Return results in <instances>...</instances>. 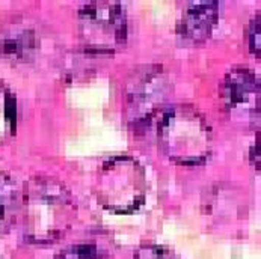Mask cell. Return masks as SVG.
<instances>
[{
	"instance_id": "7",
	"label": "cell",
	"mask_w": 261,
	"mask_h": 259,
	"mask_svg": "<svg viewBox=\"0 0 261 259\" xmlns=\"http://www.w3.org/2000/svg\"><path fill=\"white\" fill-rule=\"evenodd\" d=\"M219 17V3L215 0L190 2L181 12L177 35L186 44H201L212 35Z\"/></svg>"
},
{
	"instance_id": "12",
	"label": "cell",
	"mask_w": 261,
	"mask_h": 259,
	"mask_svg": "<svg viewBox=\"0 0 261 259\" xmlns=\"http://www.w3.org/2000/svg\"><path fill=\"white\" fill-rule=\"evenodd\" d=\"M135 259H180L171 249L159 244H145L141 246L136 253Z\"/></svg>"
},
{
	"instance_id": "13",
	"label": "cell",
	"mask_w": 261,
	"mask_h": 259,
	"mask_svg": "<svg viewBox=\"0 0 261 259\" xmlns=\"http://www.w3.org/2000/svg\"><path fill=\"white\" fill-rule=\"evenodd\" d=\"M261 21H260V15L257 14L251 24H249V32H248V42H249V50L252 54H255L257 57H260V50H261V39H260V29Z\"/></svg>"
},
{
	"instance_id": "4",
	"label": "cell",
	"mask_w": 261,
	"mask_h": 259,
	"mask_svg": "<svg viewBox=\"0 0 261 259\" xmlns=\"http://www.w3.org/2000/svg\"><path fill=\"white\" fill-rule=\"evenodd\" d=\"M79 31L86 47L98 53H112L127 42V14L118 2H89L79 12Z\"/></svg>"
},
{
	"instance_id": "1",
	"label": "cell",
	"mask_w": 261,
	"mask_h": 259,
	"mask_svg": "<svg viewBox=\"0 0 261 259\" xmlns=\"http://www.w3.org/2000/svg\"><path fill=\"white\" fill-rule=\"evenodd\" d=\"M23 235L34 244H51L65 237L77 216L70 190L51 177L37 175L21 190Z\"/></svg>"
},
{
	"instance_id": "2",
	"label": "cell",
	"mask_w": 261,
	"mask_h": 259,
	"mask_svg": "<svg viewBox=\"0 0 261 259\" xmlns=\"http://www.w3.org/2000/svg\"><path fill=\"white\" fill-rule=\"evenodd\" d=\"M157 142L172 161L198 166L208 160L213 139L204 116L189 104L166 106L157 116Z\"/></svg>"
},
{
	"instance_id": "5",
	"label": "cell",
	"mask_w": 261,
	"mask_h": 259,
	"mask_svg": "<svg viewBox=\"0 0 261 259\" xmlns=\"http://www.w3.org/2000/svg\"><path fill=\"white\" fill-rule=\"evenodd\" d=\"M171 92L168 77L157 67H144L130 78L125 89L127 119L135 125H148L166 107Z\"/></svg>"
},
{
	"instance_id": "10",
	"label": "cell",
	"mask_w": 261,
	"mask_h": 259,
	"mask_svg": "<svg viewBox=\"0 0 261 259\" xmlns=\"http://www.w3.org/2000/svg\"><path fill=\"white\" fill-rule=\"evenodd\" d=\"M15 127V97L0 83V142L6 140Z\"/></svg>"
},
{
	"instance_id": "11",
	"label": "cell",
	"mask_w": 261,
	"mask_h": 259,
	"mask_svg": "<svg viewBox=\"0 0 261 259\" xmlns=\"http://www.w3.org/2000/svg\"><path fill=\"white\" fill-rule=\"evenodd\" d=\"M55 259H106L103 250L95 243H74L59 252Z\"/></svg>"
},
{
	"instance_id": "8",
	"label": "cell",
	"mask_w": 261,
	"mask_h": 259,
	"mask_svg": "<svg viewBox=\"0 0 261 259\" xmlns=\"http://www.w3.org/2000/svg\"><path fill=\"white\" fill-rule=\"evenodd\" d=\"M39 39L37 32L28 26L17 24L0 35V57L14 64L31 62L38 53Z\"/></svg>"
},
{
	"instance_id": "3",
	"label": "cell",
	"mask_w": 261,
	"mask_h": 259,
	"mask_svg": "<svg viewBox=\"0 0 261 259\" xmlns=\"http://www.w3.org/2000/svg\"><path fill=\"white\" fill-rule=\"evenodd\" d=\"M95 194L98 204L111 213H136L147 197V177L142 164L130 155L109 158L98 170Z\"/></svg>"
},
{
	"instance_id": "6",
	"label": "cell",
	"mask_w": 261,
	"mask_h": 259,
	"mask_svg": "<svg viewBox=\"0 0 261 259\" xmlns=\"http://www.w3.org/2000/svg\"><path fill=\"white\" fill-rule=\"evenodd\" d=\"M222 100L228 114L240 124L260 119V80L249 68L236 67L222 81Z\"/></svg>"
},
{
	"instance_id": "9",
	"label": "cell",
	"mask_w": 261,
	"mask_h": 259,
	"mask_svg": "<svg viewBox=\"0 0 261 259\" xmlns=\"http://www.w3.org/2000/svg\"><path fill=\"white\" fill-rule=\"evenodd\" d=\"M21 190L8 174L0 172V226L8 223L20 210Z\"/></svg>"
}]
</instances>
